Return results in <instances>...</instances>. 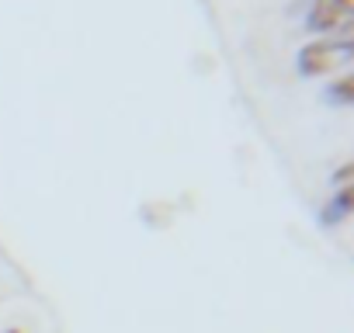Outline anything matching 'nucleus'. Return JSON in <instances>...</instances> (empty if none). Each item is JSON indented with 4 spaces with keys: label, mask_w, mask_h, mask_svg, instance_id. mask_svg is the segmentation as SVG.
Here are the masks:
<instances>
[{
    "label": "nucleus",
    "mask_w": 354,
    "mask_h": 333,
    "mask_svg": "<svg viewBox=\"0 0 354 333\" xmlns=\"http://www.w3.org/2000/svg\"><path fill=\"white\" fill-rule=\"evenodd\" d=\"M351 56V39H340V42H313L302 49L299 56V70L302 73H323L337 63H344Z\"/></svg>",
    "instance_id": "nucleus-1"
},
{
    "label": "nucleus",
    "mask_w": 354,
    "mask_h": 333,
    "mask_svg": "<svg viewBox=\"0 0 354 333\" xmlns=\"http://www.w3.org/2000/svg\"><path fill=\"white\" fill-rule=\"evenodd\" d=\"M347 8H351V0H313L309 28L313 32H333L337 25L347 21Z\"/></svg>",
    "instance_id": "nucleus-2"
},
{
    "label": "nucleus",
    "mask_w": 354,
    "mask_h": 333,
    "mask_svg": "<svg viewBox=\"0 0 354 333\" xmlns=\"http://www.w3.org/2000/svg\"><path fill=\"white\" fill-rule=\"evenodd\" d=\"M333 97H337V101H347V97H351V80H340L337 91H333Z\"/></svg>",
    "instance_id": "nucleus-3"
},
{
    "label": "nucleus",
    "mask_w": 354,
    "mask_h": 333,
    "mask_svg": "<svg viewBox=\"0 0 354 333\" xmlns=\"http://www.w3.org/2000/svg\"><path fill=\"white\" fill-rule=\"evenodd\" d=\"M8 333H18V330H8Z\"/></svg>",
    "instance_id": "nucleus-4"
}]
</instances>
